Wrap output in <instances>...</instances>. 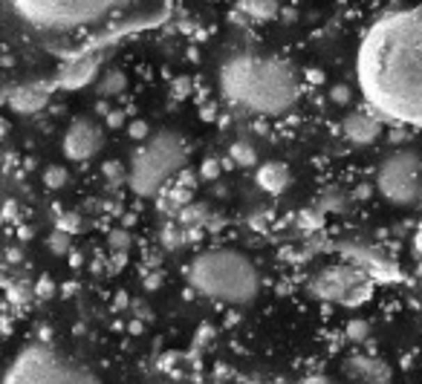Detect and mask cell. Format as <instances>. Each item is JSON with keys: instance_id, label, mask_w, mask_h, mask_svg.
<instances>
[{"instance_id": "cell-21", "label": "cell", "mask_w": 422, "mask_h": 384, "mask_svg": "<svg viewBox=\"0 0 422 384\" xmlns=\"http://www.w3.org/2000/svg\"><path fill=\"white\" fill-rule=\"evenodd\" d=\"M130 177V168H125L122 162H104V179L110 185H122Z\"/></svg>"}, {"instance_id": "cell-27", "label": "cell", "mask_w": 422, "mask_h": 384, "mask_svg": "<svg viewBox=\"0 0 422 384\" xmlns=\"http://www.w3.org/2000/svg\"><path fill=\"white\" fill-rule=\"evenodd\" d=\"M127 133H130V139H139V142H148V125L145 122H130L127 125Z\"/></svg>"}, {"instance_id": "cell-19", "label": "cell", "mask_w": 422, "mask_h": 384, "mask_svg": "<svg viewBox=\"0 0 422 384\" xmlns=\"http://www.w3.org/2000/svg\"><path fill=\"white\" fill-rule=\"evenodd\" d=\"M44 185L49 188V191H61L64 185H67V179H70V174H67V170L61 168V165H49L47 170H44Z\"/></svg>"}, {"instance_id": "cell-30", "label": "cell", "mask_w": 422, "mask_h": 384, "mask_svg": "<svg viewBox=\"0 0 422 384\" xmlns=\"http://www.w3.org/2000/svg\"><path fill=\"white\" fill-rule=\"evenodd\" d=\"M414 252L422 257V228H419V232H416V237H414Z\"/></svg>"}, {"instance_id": "cell-1", "label": "cell", "mask_w": 422, "mask_h": 384, "mask_svg": "<svg viewBox=\"0 0 422 384\" xmlns=\"http://www.w3.org/2000/svg\"><path fill=\"white\" fill-rule=\"evenodd\" d=\"M356 70L376 116L422 125V9L382 17L361 41Z\"/></svg>"}, {"instance_id": "cell-24", "label": "cell", "mask_w": 422, "mask_h": 384, "mask_svg": "<svg viewBox=\"0 0 422 384\" xmlns=\"http://www.w3.org/2000/svg\"><path fill=\"white\" fill-rule=\"evenodd\" d=\"M110 248H113V252H127V248H130V234L125 232V228L110 232Z\"/></svg>"}, {"instance_id": "cell-28", "label": "cell", "mask_w": 422, "mask_h": 384, "mask_svg": "<svg viewBox=\"0 0 422 384\" xmlns=\"http://www.w3.org/2000/svg\"><path fill=\"white\" fill-rule=\"evenodd\" d=\"M35 292H38V295H52V292H55V283H52L49 278H44L41 283L35 286Z\"/></svg>"}, {"instance_id": "cell-22", "label": "cell", "mask_w": 422, "mask_h": 384, "mask_svg": "<svg viewBox=\"0 0 422 384\" xmlns=\"http://www.w3.org/2000/svg\"><path fill=\"white\" fill-rule=\"evenodd\" d=\"M249 6H252L249 12H252L255 17H260V21H266V17H275V15H278V3H275V0H252Z\"/></svg>"}, {"instance_id": "cell-17", "label": "cell", "mask_w": 422, "mask_h": 384, "mask_svg": "<svg viewBox=\"0 0 422 384\" xmlns=\"http://www.w3.org/2000/svg\"><path fill=\"white\" fill-rule=\"evenodd\" d=\"M208 220V208L203 205V202H188L182 211H180V225L182 228H194V225H200V223H205Z\"/></svg>"}, {"instance_id": "cell-7", "label": "cell", "mask_w": 422, "mask_h": 384, "mask_svg": "<svg viewBox=\"0 0 422 384\" xmlns=\"http://www.w3.org/2000/svg\"><path fill=\"white\" fill-rule=\"evenodd\" d=\"M376 188L391 205L416 202L422 194V159L408 147L388 153L376 170Z\"/></svg>"}, {"instance_id": "cell-14", "label": "cell", "mask_w": 422, "mask_h": 384, "mask_svg": "<svg viewBox=\"0 0 422 384\" xmlns=\"http://www.w3.org/2000/svg\"><path fill=\"white\" fill-rule=\"evenodd\" d=\"M353 367L359 370V378H364L368 384H388V378H391L388 364L379 358H356Z\"/></svg>"}, {"instance_id": "cell-25", "label": "cell", "mask_w": 422, "mask_h": 384, "mask_svg": "<svg viewBox=\"0 0 422 384\" xmlns=\"http://www.w3.org/2000/svg\"><path fill=\"white\" fill-rule=\"evenodd\" d=\"M55 228H61V232H67V234H75L81 228V220H79V214H61L58 223H55Z\"/></svg>"}, {"instance_id": "cell-11", "label": "cell", "mask_w": 422, "mask_h": 384, "mask_svg": "<svg viewBox=\"0 0 422 384\" xmlns=\"http://www.w3.org/2000/svg\"><path fill=\"white\" fill-rule=\"evenodd\" d=\"M99 55H81V58H72L70 67L58 75V87L64 90H81L87 87L95 75H99Z\"/></svg>"}, {"instance_id": "cell-20", "label": "cell", "mask_w": 422, "mask_h": 384, "mask_svg": "<svg viewBox=\"0 0 422 384\" xmlns=\"http://www.w3.org/2000/svg\"><path fill=\"white\" fill-rule=\"evenodd\" d=\"M344 335H347L350 341H364L370 335V321H364V318H350L347 326H344Z\"/></svg>"}, {"instance_id": "cell-2", "label": "cell", "mask_w": 422, "mask_h": 384, "mask_svg": "<svg viewBox=\"0 0 422 384\" xmlns=\"http://www.w3.org/2000/svg\"><path fill=\"white\" fill-rule=\"evenodd\" d=\"M220 93L237 110L286 116L301 99V75L275 55L235 52L220 67Z\"/></svg>"}, {"instance_id": "cell-13", "label": "cell", "mask_w": 422, "mask_h": 384, "mask_svg": "<svg viewBox=\"0 0 422 384\" xmlns=\"http://www.w3.org/2000/svg\"><path fill=\"white\" fill-rule=\"evenodd\" d=\"M290 168L283 162H263L255 174V182L258 188H263L266 194H283L286 185H290Z\"/></svg>"}, {"instance_id": "cell-16", "label": "cell", "mask_w": 422, "mask_h": 384, "mask_svg": "<svg viewBox=\"0 0 422 384\" xmlns=\"http://www.w3.org/2000/svg\"><path fill=\"white\" fill-rule=\"evenodd\" d=\"M228 157H232V162L240 165V168H252L258 162V150H255V145H249V142L240 139V142H232Z\"/></svg>"}, {"instance_id": "cell-3", "label": "cell", "mask_w": 422, "mask_h": 384, "mask_svg": "<svg viewBox=\"0 0 422 384\" xmlns=\"http://www.w3.org/2000/svg\"><path fill=\"white\" fill-rule=\"evenodd\" d=\"M21 21L41 35H72L119 24L142 0H6Z\"/></svg>"}, {"instance_id": "cell-6", "label": "cell", "mask_w": 422, "mask_h": 384, "mask_svg": "<svg viewBox=\"0 0 422 384\" xmlns=\"http://www.w3.org/2000/svg\"><path fill=\"white\" fill-rule=\"evenodd\" d=\"M3 384H102V378L87 364L35 341L21 347L9 361Z\"/></svg>"}, {"instance_id": "cell-5", "label": "cell", "mask_w": 422, "mask_h": 384, "mask_svg": "<svg viewBox=\"0 0 422 384\" xmlns=\"http://www.w3.org/2000/svg\"><path fill=\"white\" fill-rule=\"evenodd\" d=\"M188 162V142L174 130L153 133L148 142H142L130 157V177L127 185L136 197L153 200L159 197L168 179H174L182 165Z\"/></svg>"}, {"instance_id": "cell-18", "label": "cell", "mask_w": 422, "mask_h": 384, "mask_svg": "<svg viewBox=\"0 0 422 384\" xmlns=\"http://www.w3.org/2000/svg\"><path fill=\"white\" fill-rule=\"evenodd\" d=\"M47 246H49V252H52V255L64 257V255H70V252H72V234L61 232V228H55V232L49 234V240H47Z\"/></svg>"}, {"instance_id": "cell-23", "label": "cell", "mask_w": 422, "mask_h": 384, "mask_svg": "<svg viewBox=\"0 0 422 384\" xmlns=\"http://www.w3.org/2000/svg\"><path fill=\"white\" fill-rule=\"evenodd\" d=\"M350 99H353V90H350L347 84H336V87L330 90V102H333V104H338V107L350 104Z\"/></svg>"}, {"instance_id": "cell-15", "label": "cell", "mask_w": 422, "mask_h": 384, "mask_svg": "<svg viewBox=\"0 0 422 384\" xmlns=\"http://www.w3.org/2000/svg\"><path fill=\"white\" fill-rule=\"evenodd\" d=\"M125 87H127V79H125V72H119V70H107L99 79L102 99H116V95L125 93Z\"/></svg>"}, {"instance_id": "cell-10", "label": "cell", "mask_w": 422, "mask_h": 384, "mask_svg": "<svg viewBox=\"0 0 422 384\" xmlns=\"http://www.w3.org/2000/svg\"><path fill=\"white\" fill-rule=\"evenodd\" d=\"M341 133H344V139L353 142V145H370L382 136V122H379L376 113L356 110L341 122Z\"/></svg>"}, {"instance_id": "cell-31", "label": "cell", "mask_w": 422, "mask_h": 384, "mask_svg": "<svg viewBox=\"0 0 422 384\" xmlns=\"http://www.w3.org/2000/svg\"><path fill=\"white\" fill-rule=\"evenodd\" d=\"M6 220H15V202H6Z\"/></svg>"}, {"instance_id": "cell-9", "label": "cell", "mask_w": 422, "mask_h": 384, "mask_svg": "<svg viewBox=\"0 0 422 384\" xmlns=\"http://www.w3.org/2000/svg\"><path fill=\"white\" fill-rule=\"evenodd\" d=\"M361 283H364V275L359 272V269H353V266H330V269H324V272H318L313 278L310 292L315 298H321V301L344 303L350 298V292Z\"/></svg>"}, {"instance_id": "cell-29", "label": "cell", "mask_w": 422, "mask_h": 384, "mask_svg": "<svg viewBox=\"0 0 422 384\" xmlns=\"http://www.w3.org/2000/svg\"><path fill=\"white\" fill-rule=\"evenodd\" d=\"M107 122H110V125H122V122H125V113L110 110V113H107Z\"/></svg>"}, {"instance_id": "cell-26", "label": "cell", "mask_w": 422, "mask_h": 384, "mask_svg": "<svg viewBox=\"0 0 422 384\" xmlns=\"http://www.w3.org/2000/svg\"><path fill=\"white\" fill-rule=\"evenodd\" d=\"M220 177V162L217 159H205L203 165H200V179H217Z\"/></svg>"}, {"instance_id": "cell-8", "label": "cell", "mask_w": 422, "mask_h": 384, "mask_svg": "<svg viewBox=\"0 0 422 384\" xmlns=\"http://www.w3.org/2000/svg\"><path fill=\"white\" fill-rule=\"evenodd\" d=\"M104 145V130L102 125H95L93 119H72L70 127L64 130L61 150L70 162H87Z\"/></svg>"}, {"instance_id": "cell-4", "label": "cell", "mask_w": 422, "mask_h": 384, "mask_svg": "<svg viewBox=\"0 0 422 384\" xmlns=\"http://www.w3.org/2000/svg\"><path fill=\"white\" fill-rule=\"evenodd\" d=\"M185 278L197 295L228 306H246L260 292L258 266L237 248H208L188 263Z\"/></svg>"}, {"instance_id": "cell-12", "label": "cell", "mask_w": 422, "mask_h": 384, "mask_svg": "<svg viewBox=\"0 0 422 384\" xmlns=\"http://www.w3.org/2000/svg\"><path fill=\"white\" fill-rule=\"evenodd\" d=\"M49 102V90L47 87H17L9 93V107L15 113H38V110H44Z\"/></svg>"}]
</instances>
